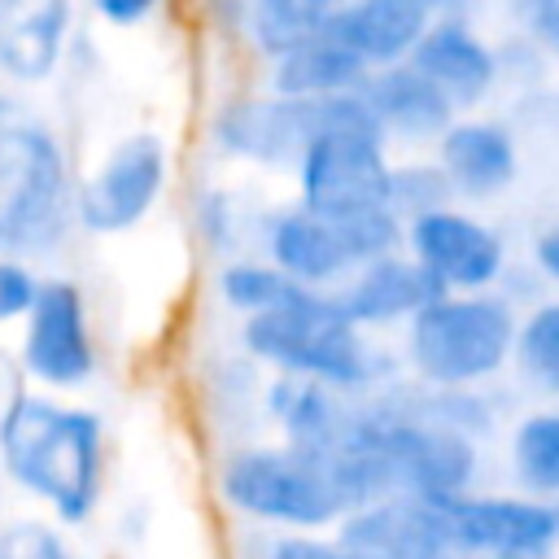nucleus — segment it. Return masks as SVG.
<instances>
[{"label": "nucleus", "instance_id": "nucleus-39", "mask_svg": "<svg viewBox=\"0 0 559 559\" xmlns=\"http://www.w3.org/2000/svg\"><path fill=\"white\" fill-rule=\"evenodd\" d=\"M463 559H467V555H463Z\"/></svg>", "mask_w": 559, "mask_h": 559}, {"label": "nucleus", "instance_id": "nucleus-13", "mask_svg": "<svg viewBox=\"0 0 559 559\" xmlns=\"http://www.w3.org/2000/svg\"><path fill=\"white\" fill-rule=\"evenodd\" d=\"M432 157L445 166L459 201H472V205H485L511 192L524 162L520 131L511 127V118H489V114H459L432 144Z\"/></svg>", "mask_w": 559, "mask_h": 559}, {"label": "nucleus", "instance_id": "nucleus-2", "mask_svg": "<svg viewBox=\"0 0 559 559\" xmlns=\"http://www.w3.org/2000/svg\"><path fill=\"white\" fill-rule=\"evenodd\" d=\"M74 162L61 131L17 87L0 92V253L52 258L74 218Z\"/></svg>", "mask_w": 559, "mask_h": 559}, {"label": "nucleus", "instance_id": "nucleus-10", "mask_svg": "<svg viewBox=\"0 0 559 559\" xmlns=\"http://www.w3.org/2000/svg\"><path fill=\"white\" fill-rule=\"evenodd\" d=\"M406 253L437 280L441 293H480L498 288L511 253L493 223L467 205H441L406 223Z\"/></svg>", "mask_w": 559, "mask_h": 559}, {"label": "nucleus", "instance_id": "nucleus-33", "mask_svg": "<svg viewBox=\"0 0 559 559\" xmlns=\"http://www.w3.org/2000/svg\"><path fill=\"white\" fill-rule=\"evenodd\" d=\"M162 4H166V0H92L96 17H100L105 26H114V31H135V26L153 22V17L162 13Z\"/></svg>", "mask_w": 559, "mask_h": 559}, {"label": "nucleus", "instance_id": "nucleus-32", "mask_svg": "<svg viewBox=\"0 0 559 559\" xmlns=\"http://www.w3.org/2000/svg\"><path fill=\"white\" fill-rule=\"evenodd\" d=\"M262 559H362V555L345 550L336 537H323V533H284L266 546Z\"/></svg>", "mask_w": 559, "mask_h": 559}, {"label": "nucleus", "instance_id": "nucleus-18", "mask_svg": "<svg viewBox=\"0 0 559 559\" xmlns=\"http://www.w3.org/2000/svg\"><path fill=\"white\" fill-rule=\"evenodd\" d=\"M262 249L284 275H293L306 288H323V293H332L358 266L354 253L345 249L341 231L323 214L306 210L301 201L275 210L262 223Z\"/></svg>", "mask_w": 559, "mask_h": 559}, {"label": "nucleus", "instance_id": "nucleus-3", "mask_svg": "<svg viewBox=\"0 0 559 559\" xmlns=\"http://www.w3.org/2000/svg\"><path fill=\"white\" fill-rule=\"evenodd\" d=\"M240 349L266 371L319 380L354 397H367L397 376V358L376 341V332L345 319L323 288L240 319Z\"/></svg>", "mask_w": 559, "mask_h": 559}, {"label": "nucleus", "instance_id": "nucleus-11", "mask_svg": "<svg viewBox=\"0 0 559 559\" xmlns=\"http://www.w3.org/2000/svg\"><path fill=\"white\" fill-rule=\"evenodd\" d=\"M332 537L362 559H450L454 524L450 502H432L411 489H393L376 502L349 507Z\"/></svg>", "mask_w": 559, "mask_h": 559}, {"label": "nucleus", "instance_id": "nucleus-19", "mask_svg": "<svg viewBox=\"0 0 559 559\" xmlns=\"http://www.w3.org/2000/svg\"><path fill=\"white\" fill-rule=\"evenodd\" d=\"M432 13L419 0H345L328 35H336L367 70L411 61Z\"/></svg>", "mask_w": 559, "mask_h": 559}, {"label": "nucleus", "instance_id": "nucleus-27", "mask_svg": "<svg viewBox=\"0 0 559 559\" xmlns=\"http://www.w3.org/2000/svg\"><path fill=\"white\" fill-rule=\"evenodd\" d=\"M550 66L555 61L524 31H511L507 39H498V70H502V83L511 92H528V87L550 83Z\"/></svg>", "mask_w": 559, "mask_h": 559}, {"label": "nucleus", "instance_id": "nucleus-37", "mask_svg": "<svg viewBox=\"0 0 559 559\" xmlns=\"http://www.w3.org/2000/svg\"><path fill=\"white\" fill-rule=\"evenodd\" d=\"M537 559H559V555H537Z\"/></svg>", "mask_w": 559, "mask_h": 559}, {"label": "nucleus", "instance_id": "nucleus-34", "mask_svg": "<svg viewBox=\"0 0 559 559\" xmlns=\"http://www.w3.org/2000/svg\"><path fill=\"white\" fill-rule=\"evenodd\" d=\"M528 262L537 266V275H542L546 284L559 288V214L546 218V223L533 231V240H528Z\"/></svg>", "mask_w": 559, "mask_h": 559}, {"label": "nucleus", "instance_id": "nucleus-23", "mask_svg": "<svg viewBox=\"0 0 559 559\" xmlns=\"http://www.w3.org/2000/svg\"><path fill=\"white\" fill-rule=\"evenodd\" d=\"M214 288H218V301L227 310H236L240 319L275 310V306H288V301L310 293L306 284L284 275L271 258H227L218 266V275H214Z\"/></svg>", "mask_w": 559, "mask_h": 559}, {"label": "nucleus", "instance_id": "nucleus-35", "mask_svg": "<svg viewBox=\"0 0 559 559\" xmlns=\"http://www.w3.org/2000/svg\"><path fill=\"white\" fill-rule=\"evenodd\" d=\"M432 17H463V22H476L485 13L489 0H419Z\"/></svg>", "mask_w": 559, "mask_h": 559}, {"label": "nucleus", "instance_id": "nucleus-1", "mask_svg": "<svg viewBox=\"0 0 559 559\" xmlns=\"http://www.w3.org/2000/svg\"><path fill=\"white\" fill-rule=\"evenodd\" d=\"M0 472L57 524L79 528L105 493V419L48 389H13L0 406Z\"/></svg>", "mask_w": 559, "mask_h": 559}, {"label": "nucleus", "instance_id": "nucleus-24", "mask_svg": "<svg viewBox=\"0 0 559 559\" xmlns=\"http://www.w3.org/2000/svg\"><path fill=\"white\" fill-rule=\"evenodd\" d=\"M511 367L537 397L559 402V297H542L520 314Z\"/></svg>", "mask_w": 559, "mask_h": 559}, {"label": "nucleus", "instance_id": "nucleus-7", "mask_svg": "<svg viewBox=\"0 0 559 559\" xmlns=\"http://www.w3.org/2000/svg\"><path fill=\"white\" fill-rule=\"evenodd\" d=\"M170 183V148L157 131L140 127L118 135L96 166L79 179L74 192V218L87 236H122L135 231Z\"/></svg>", "mask_w": 559, "mask_h": 559}, {"label": "nucleus", "instance_id": "nucleus-26", "mask_svg": "<svg viewBox=\"0 0 559 559\" xmlns=\"http://www.w3.org/2000/svg\"><path fill=\"white\" fill-rule=\"evenodd\" d=\"M0 559H83L52 515H13L0 524Z\"/></svg>", "mask_w": 559, "mask_h": 559}, {"label": "nucleus", "instance_id": "nucleus-40", "mask_svg": "<svg viewBox=\"0 0 559 559\" xmlns=\"http://www.w3.org/2000/svg\"><path fill=\"white\" fill-rule=\"evenodd\" d=\"M555 555H559V550H555Z\"/></svg>", "mask_w": 559, "mask_h": 559}, {"label": "nucleus", "instance_id": "nucleus-22", "mask_svg": "<svg viewBox=\"0 0 559 559\" xmlns=\"http://www.w3.org/2000/svg\"><path fill=\"white\" fill-rule=\"evenodd\" d=\"M341 9H345V0H253L245 39L253 44V52L262 61H275L280 52H288L314 35H328V26Z\"/></svg>", "mask_w": 559, "mask_h": 559}, {"label": "nucleus", "instance_id": "nucleus-29", "mask_svg": "<svg viewBox=\"0 0 559 559\" xmlns=\"http://www.w3.org/2000/svg\"><path fill=\"white\" fill-rule=\"evenodd\" d=\"M511 17L559 66V0H511Z\"/></svg>", "mask_w": 559, "mask_h": 559}, {"label": "nucleus", "instance_id": "nucleus-15", "mask_svg": "<svg viewBox=\"0 0 559 559\" xmlns=\"http://www.w3.org/2000/svg\"><path fill=\"white\" fill-rule=\"evenodd\" d=\"M411 61L459 105V114L480 109L502 87L498 44L485 39L480 26L463 17H432Z\"/></svg>", "mask_w": 559, "mask_h": 559}, {"label": "nucleus", "instance_id": "nucleus-6", "mask_svg": "<svg viewBox=\"0 0 559 559\" xmlns=\"http://www.w3.org/2000/svg\"><path fill=\"white\" fill-rule=\"evenodd\" d=\"M367 411V428L376 437V445L384 450L397 489L424 493L432 502H459L463 493L476 489V472H480V441L432 424L424 415L397 411L389 406L380 393L362 397Z\"/></svg>", "mask_w": 559, "mask_h": 559}, {"label": "nucleus", "instance_id": "nucleus-16", "mask_svg": "<svg viewBox=\"0 0 559 559\" xmlns=\"http://www.w3.org/2000/svg\"><path fill=\"white\" fill-rule=\"evenodd\" d=\"M74 35V0H0V79L9 87L48 83Z\"/></svg>", "mask_w": 559, "mask_h": 559}, {"label": "nucleus", "instance_id": "nucleus-31", "mask_svg": "<svg viewBox=\"0 0 559 559\" xmlns=\"http://www.w3.org/2000/svg\"><path fill=\"white\" fill-rule=\"evenodd\" d=\"M515 131L559 135V83H542L528 92H515Z\"/></svg>", "mask_w": 559, "mask_h": 559}, {"label": "nucleus", "instance_id": "nucleus-30", "mask_svg": "<svg viewBox=\"0 0 559 559\" xmlns=\"http://www.w3.org/2000/svg\"><path fill=\"white\" fill-rule=\"evenodd\" d=\"M197 223H201V231H205L210 249H218V253H231V249H236V236H240V214H236L231 192L210 188V192H205V201L197 205Z\"/></svg>", "mask_w": 559, "mask_h": 559}, {"label": "nucleus", "instance_id": "nucleus-12", "mask_svg": "<svg viewBox=\"0 0 559 559\" xmlns=\"http://www.w3.org/2000/svg\"><path fill=\"white\" fill-rule=\"evenodd\" d=\"M454 550L467 559H537L559 550V507L550 498L515 493H463L450 502Z\"/></svg>", "mask_w": 559, "mask_h": 559}, {"label": "nucleus", "instance_id": "nucleus-5", "mask_svg": "<svg viewBox=\"0 0 559 559\" xmlns=\"http://www.w3.org/2000/svg\"><path fill=\"white\" fill-rule=\"evenodd\" d=\"M218 498L253 520L288 533H323L345 515V498L314 454L293 441H253L218 463Z\"/></svg>", "mask_w": 559, "mask_h": 559}, {"label": "nucleus", "instance_id": "nucleus-9", "mask_svg": "<svg viewBox=\"0 0 559 559\" xmlns=\"http://www.w3.org/2000/svg\"><path fill=\"white\" fill-rule=\"evenodd\" d=\"M319 131V100L284 96L275 87L236 92L210 118V140L223 157L262 170H293L310 135Z\"/></svg>", "mask_w": 559, "mask_h": 559}, {"label": "nucleus", "instance_id": "nucleus-20", "mask_svg": "<svg viewBox=\"0 0 559 559\" xmlns=\"http://www.w3.org/2000/svg\"><path fill=\"white\" fill-rule=\"evenodd\" d=\"M367 79V66L336 39V35H314L275 61H266V87L301 100H323L336 92H349Z\"/></svg>", "mask_w": 559, "mask_h": 559}, {"label": "nucleus", "instance_id": "nucleus-21", "mask_svg": "<svg viewBox=\"0 0 559 559\" xmlns=\"http://www.w3.org/2000/svg\"><path fill=\"white\" fill-rule=\"evenodd\" d=\"M507 467L515 489L550 502L559 498V406H533L511 424Z\"/></svg>", "mask_w": 559, "mask_h": 559}, {"label": "nucleus", "instance_id": "nucleus-25", "mask_svg": "<svg viewBox=\"0 0 559 559\" xmlns=\"http://www.w3.org/2000/svg\"><path fill=\"white\" fill-rule=\"evenodd\" d=\"M389 201L411 223L419 214H432L441 205H454L459 192H454V183H450V175H445V166L437 157H406V162H393Z\"/></svg>", "mask_w": 559, "mask_h": 559}, {"label": "nucleus", "instance_id": "nucleus-4", "mask_svg": "<svg viewBox=\"0 0 559 559\" xmlns=\"http://www.w3.org/2000/svg\"><path fill=\"white\" fill-rule=\"evenodd\" d=\"M515 332L520 310L507 293H437L402 328V358L424 384L480 389L511 367Z\"/></svg>", "mask_w": 559, "mask_h": 559}, {"label": "nucleus", "instance_id": "nucleus-28", "mask_svg": "<svg viewBox=\"0 0 559 559\" xmlns=\"http://www.w3.org/2000/svg\"><path fill=\"white\" fill-rule=\"evenodd\" d=\"M44 288V275L13 253H0V328H13L31 314L35 297Z\"/></svg>", "mask_w": 559, "mask_h": 559}, {"label": "nucleus", "instance_id": "nucleus-17", "mask_svg": "<svg viewBox=\"0 0 559 559\" xmlns=\"http://www.w3.org/2000/svg\"><path fill=\"white\" fill-rule=\"evenodd\" d=\"M358 87L371 100V109H376L389 144L393 140L397 144H437L441 131L459 118V105L415 61L367 70V79Z\"/></svg>", "mask_w": 559, "mask_h": 559}, {"label": "nucleus", "instance_id": "nucleus-14", "mask_svg": "<svg viewBox=\"0 0 559 559\" xmlns=\"http://www.w3.org/2000/svg\"><path fill=\"white\" fill-rule=\"evenodd\" d=\"M437 280L406 253V249H393L384 258H371V262H358L336 288H332V301L341 306L345 319H354L358 328L367 332H380V328H406L432 297H437Z\"/></svg>", "mask_w": 559, "mask_h": 559}, {"label": "nucleus", "instance_id": "nucleus-38", "mask_svg": "<svg viewBox=\"0 0 559 559\" xmlns=\"http://www.w3.org/2000/svg\"><path fill=\"white\" fill-rule=\"evenodd\" d=\"M555 507H559V498H555Z\"/></svg>", "mask_w": 559, "mask_h": 559}, {"label": "nucleus", "instance_id": "nucleus-8", "mask_svg": "<svg viewBox=\"0 0 559 559\" xmlns=\"http://www.w3.org/2000/svg\"><path fill=\"white\" fill-rule=\"evenodd\" d=\"M22 376L48 393H74L96 376V332L87 293L70 275H48L17 336Z\"/></svg>", "mask_w": 559, "mask_h": 559}, {"label": "nucleus", "instance_id": "nucleus-36", "mask_svg": "<svg viewBox=\"0 0 559 559\" xmlns=\"http://www.w3.org/2000/svg\"><path fill=\"white\" fill-rule=\"evenodd\" d=\"M249 4H253V0H210V13H214V22H218V26H227V31L245 35Z\"/></svg>", "mask_w": 559, "mask_h": 559}]
</instances>
